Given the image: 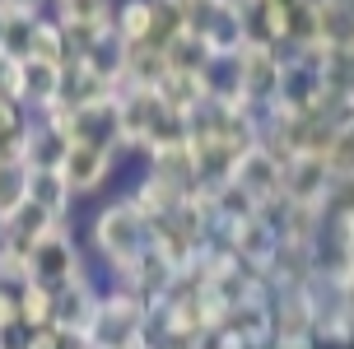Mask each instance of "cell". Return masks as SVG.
Returning a JSON list of instances; mask_svg holds the SVG:
<instances>
[{"instance_id": "cell-5", "label": "cell", "mask_w": 354, "mask_h": 349, "mask_svg": "<svg viewBox=\"0 0 354 349\" xmlns=\"http://www.w3.org/2000/svg\"><path fill=\"white\" fill-rule=\"evenodd\" d=\"M47 0H0V19H42Z\"/></svg>"}, {"instance_id": "cell-2", "label": "cell", "mask_w": 354, "mask_h": 349, "mask_svg": "<svg viewBox=\"0 0 354 349\" xmlns=\"http://www.w3.org/2000/svg\"><path fill=\"white\" fill-rule=\"evenodd\" d=\"M112 168H117V149H112V144H98V140H66V154L56 163V173L66 182L71 200L98 196L107 187Z\"/></svg>"}, {"instance_id": "cell-3", "label": "cell", "mask_w": 354, "mask_h": 349, "mask_svg": "<svg viewBox=\"0 0 354 349\" xmlns=\"http://www.w3.org/2000/svg\"><path fill=\"white\" fill-rule=\"evenodd\" d=\"M354 42V0H313V47L322 56H345Z\"/></svg>"}, {"instance_id": "cell-1", "label": "cell", "mask_w": 354, "mask_h": 349, "mask_svg": "<svg viewBox=\"0 0 354 349\" xmlns=\"http://www.w3.org/2000/svg\"><path fill=\"white\" fill-rule=\"evenodd\" d=\"M149 238H154V228L136 209L131 196H117V200L98 205V214L88 219V252L122 279V284H136V270H145V265L154 261Z\"/></svg>"}, {"instance_id": "cell-4", "label": "cell", "mask_w": 354, "mask_h": 349, "mask_svg": "<svg viewBox=\"0 0 354 349\" xmlns=\"http://www.w3.org/2000/svg\"><path fill=\"white\" fill-rule=\"evenodd\" d=\"M47 15L71 33V42H80L112 23V0H47Z\"/></svg>"}, {"instance_id": "cell-6", "label": "cell", "mask_w": 354, "mask_h": 349, "mask_svg": "<svg viewBox=\"0 0 354 349\" xmlns=\"http://www.w3.org/2000/svg\"><path fill=\"white\" fill-rule=\"evenodd\" d=\"M238 5H243V10H257V5H266V0H238Z\"/></svg>"}]
</instances>
